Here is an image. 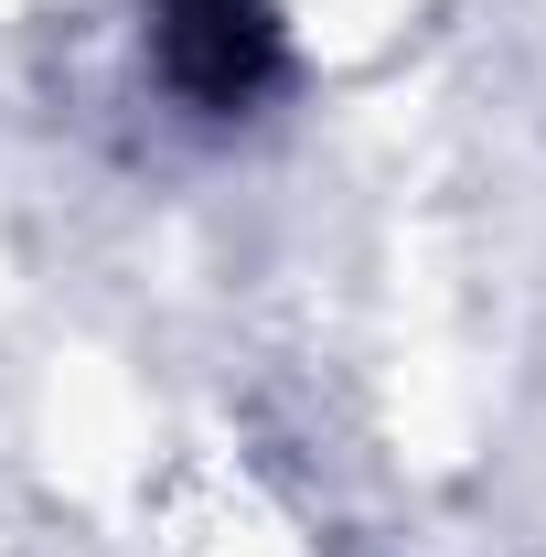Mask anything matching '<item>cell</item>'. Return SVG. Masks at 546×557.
<instances>
[{
  "label": "cell",
  "mask_w": 546,
  "mask_h": 557,
  "mask_svg": "<svg viewBox=\"0 0 546 557\" xmlns=\"http://www.w3.org/2000/svg\"><path fill=\"white\" fill-rule=\"evenodd\" d=\"M161 75L204 108V119H236L258 108L278 75V22L269 0H161Z\"/></svg>",
  "instance_id": "1"
}]
</instances>
